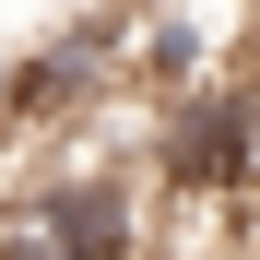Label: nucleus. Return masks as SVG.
<instances>
[{"label":"nucleus","mask_w":260,"mask_h":260,"mask_svg":"<svg viewBox=\"0 0 260 260\" xmlns=\"http://www.w3.org/2000/svg\"><path fill=\"white\" fill-rule=\"evenodd\" d=\"M0 260H142V189L107 166H59V178L12 189Z\"/></svg>","instance_id":"1"},{"label":"nucleus","mask_w":260,"mask_h":260,"mask_svg":"<svg viewBox=\"0 0 260 260\" xmlns=\"http://www.w3.org/2000/svg\"><path fill=\"white\" fill-rule=\"evenodd\" d=\"M248 260H260V225H248Z\"/></svg>","instance_id":"2"}]
</instances>
